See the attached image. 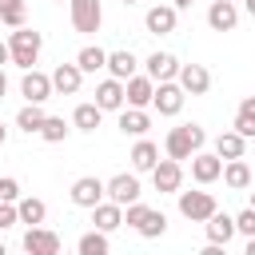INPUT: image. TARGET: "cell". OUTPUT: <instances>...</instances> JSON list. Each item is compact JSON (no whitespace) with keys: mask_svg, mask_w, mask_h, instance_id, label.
<instances>
[{"mask_svg":"<svg viewBox=\"0 0 255 255\" xmlns=\"http://www.w3.org/2000/svg\"><path fill=\"white\" fill-rule=\"evenodd\" d=\"M239 135H247V139H255V96H243L239 100V108H235V124H231Z\"/></svg>","mask_w":255,"mask_h":255,"instance_id":"29","label":"cell"},{"mask_svg":"<svg viewBox=\"0 0 255 255\" xmlns=\"http://www.w3.org/2000/svg\"><path fill=\"white\" fill-rule=\"evenodd\" d=\"M243 8H247V16L255 20V0H243Z\"/></svg>","mask_w":255,"mask_h":255,"instance_id":"41","label":"cell"},{"mask_svg":"<svg viewBox=\"0 0 255 255\" xmlns=\"http://www.w3.org/2000/svg\"><path fill=\"white\" fill-rule=\"evenodd\" d=\"M147 128H151V116H147L143 108H131V104L120 108V131H124V135H135V139H139V135H147Z\"/></svg>","mask_w":255,"mask_h":255,"instance_id":"20","label":"cell"},{"mask_svg":"<svg viewBox=\"0 0 255 255\" xmlns=\"http://www.w3.org/2000/svg\"><path fill=\"white\" fill-rule=\"evenodd\" d=\"M128 159H131V171H151V167L159 163V147H155L151 139H143V135H139V143L131 147V155H128Z\"/></svg>","mask_w":255,"mask_h":255,"instance_id":"26","label":"cell"},{"mask_svg":"<svg viewBox=\"0 0 255 255\" xmlns=\"http://www.w3.org/2000/svg\"><path fill=\"white\" fill-rule=\"evenodd\" d=\"M203 143H207V131H203L199 124H179V128L167 131L163 151H167L171 159H191L195 151H203Z\"/></svg>","mask_w":255,"mask_h":255,"instance_id":"1","label":"cell"},{"mask_svg":"<svg viewBox=\"0 0 255 255\" xmlns=\"http://www.w3.org/2000/svg\"><path fill=\"white\" fill-rule=\"evenodd\" d=\"M100 120H104V108H100L96 100H92V104H80V108L72 112V128H76V131H96Z\"/></svg>","mask_w":255,"mask_h":255,"instance_id":"28","label":"cell"},{"mask_svg":"<svg viewBox=\"0 0 255 255\" xmlns=\"http://www.w3.org/2000/svg\"><path fill=\"white\" fill-rule=\"evenodd\" d=\"M60 4H64V0H60Z\"/></svg>","mask_w":255,"mask_h":255,"instance_id":"47","label":"cell"},{"mask_svg":"<svg viewBox=\"0 0 255 255\" xmlns=\"http://www.w3.org/2000/svg\"><path fill=\"white\" fill-rule=\"evenodd\" d=\"M223 183L231 191H247L251 187V167L247 159H223Z\"/></svg>","mask_w":255,"mask_h":255,"instance_id":"24","label":"cell"},{"mask_svg":"<svg viewBox=\"0 0 255 255\" xmlns=\"http://www.w3.org/2000/svg\"><path fill=\"white\" fill-rule=\"evenodd\" d=\"M235 231H239V235H255V207H243V211L235 215Z\"/></svg>","mask_w":255,"mask_h":255,"instance_id":"37","label":"cell"},{"mask_svg":"<svg viewBox=\"0 0 255 255\" xmlns=\"http://www.w3.org/2000/svg\"><path fill=\"white\" fill-rule=\"evenodd\" d=\"M239 231H235V215H227V211H211V219H207V239L211 243H231Z\"/></svg>","mask_w":255,"mask_h":255,"instance_id":"21","label":"cell"},{"mask_svg":"<svg viewBox=\"0 0 255 255\" xmlns=\"http://www.w3.org/2000/svg\"><path fill=\"white\" fill-rule=\"evenodd\" d=\"M247 255H255V235H247Z\"/></svg>","mask_w":255,"mask_h":255,"instance_id":"42","label":"cell"},{"mask_svg":"<svg viewBox=\"0 0 255 255\" xmlns=\"http://www.w3.org/2000/svg\"><path fill=\"white\" fill-rule=\"evenodd\" d=\"M68 195H72V203H76V207H88V211H92L100 199H108V183H104L100 175H80V179L72 183V191H68Z\"/></svg>","mask_w":255,"mask_h":255,"instance_id":"7","label":"cell"},{"mask_svg":"<svg viewBox=\"0 0 255 255\" xmlns=\"http://www.w3.org/2000/svg\"><path fill=\"white\" fill-rule=\"evenodd\" d=\"M108 247H112L108 243V231H100V227L88 231V235H80V243H76L80 255H108Z\"/></svg>","mask_w":255,"mask_h":255,"instance_id":"32","label":"cell"},{"mask_svg":"<svg viewBox=\"0 0 255 255\" xmlns=\"http://www.w3.org/2000/svg\"><path fill=\"white\" fill-rule=\"evenodd\" d=\"M251 207H255V191H251Z\"/></svg>","mask_w":255,"mask_h":255,"instance_id":"45","label":"cell"},{"mask_svg":"<svg viewBox=\"0 0 255 255\" xmlns=\"http://www.w3.org/2000/svg\"><path fill=\"white\" fill-rule=\"evenodd\" d=\"M92 223L100 227V231H116V227H124V207L116 203V199H100L96 207H92Z\"/></svg>","mask_w":255,"mask_h":255,"instance_id":"19","label":"cell"},{"mask_svg":"<svg viewBox=\"0 0 255 255\" xmlns=\"http://www.w3.org/2000/svg\"><path fill=\"white\" fill-rule=\"evenodd\" d=\"M124 223H128V227H135L143 239H159V235L167 231V215H163V211H155V207H143L139 199L124 207Z\"/></svg>","mask_w":255,"mask_h":255,"instance_id":"3","label":"cell"},{"mask_svg":"<svg viewBox=\"0 0 255 255\" xmlns=\"http://www.w3.org/2000/svg\"><path fill=\"white\" fill-rule=\"evenodd\" d=\"M191 179H195L199 187L223 179V155H219V151H195V155H191Z\"/></svg>","mask_w":255,"mask_h":255,"instance_id":"8","label":"cell"},{"mask_svg":"<svg viewBox=\"0 0 255 255\" xmlns=\"http://www.w3.org/2000/svg\"><path fill=\"white\" fill-rule=\"evenodd\" d=\"M135 56L128 52V48H120V52H108V72L116 76V80H128V76H135Z\"/></svg>","mask_w":255,"mask_h":255,"instance_id":"30","label":"cell"},{"mask_svg":"<svg viewBox=\"0 0 255 255\" xmlns=\"http://www.w3.org/2000/svg\"><path fill=\"white\" fill-rule=\"evenodd\" d=\"M171 4H175V8H179V12H183V8H191V4H195V0H171Z\"/></svg>","mask_w":255,"mask_h":255,"instance_id":"40","label":"cell"},{"mask_svg":"<svg viewBox=\"0 0 255 255\" xmlns=\"http://www.w3.org/2000/svg\"><path fill=\"white\" fill-rule=\"evenodd\" d=\"M175 195H179V215L191 219V223H207L211 211H219L211 191H175Z\"/></svg>","mask_w":255,"mask_h":255,"instance_id":"4","label":"cell"},{"mask_svg":"<svg viewBox=\"0 0 255 255\" xmlns=\"http://www.w3.org/2000/svg\"><path fill=\"white\" fill-rule=\"evenodd\" d=\"M44 120H48L44 104H24V108L16 112V128H20V131H28V135H40Z\"/></svg>","mask_w":255,"mask_h":255,"instance_id":"25","label":"cell"},{"mask_svg":"<svg viewBox=\"0 0 255 255\" xmlns=\"http://www.w3.org/2000/svg\"><path fill=\"white\" fill-rule=\"evenodd\" d=\"M8 48H12V64L28 72V68H32L36 60H40L44 36H40L36 28H28V24H20V28H12V36H8Z\"/></svg>","mask_w":255,"mask_h":255,"instance_id":"2","label":"cell"},{"mask_svg":"<svg viewBox=\"0 0 255 255\" xmlns=\"http://www.w3.org/2000/svg\"><path fill=\"white\" fill-rule=\"evenodd\" d=\"M16 207H20V223H28V227H40V223L48 219V203L36 199V195H20Z\"/></svg>","mask_w":255,"mask_h":255,"instance_id":"27","label":"cell"},{"mask_svg":"<svg viewBox=\"0 0 255 255\" xmlns=\"http://www.w3.org/2000/svg\"><path fill=\"white\" fill-rule=\"evenodd\" d=\"M0 24H4V20H0Z\"/></svg>","mask_w":255,"mask_h":255,"instance_id":"48","label":"cell"},{"mask_svg":"<svg viewBox=\"0 0 255 255\" xmlns=\"http://www.w3.org/2000/svg\"><path fill=\"white\" fill-rule=\"evenodd\" d=\"M124 92H128V104L131 108H147L155 100V80L151 76H128L124 80Z\"/></svg>","mask_w":255,"mask_h":255,"instance_id":"17","label":"cell"},{"mask_svg":"<svg viewBox=\"0 0 255 255\" xmlns=\"http://www.w3.org/2000/svg\"><path fill=\"white\" fill-rule=\"evenodd\" d=\"M4 92H8V76H4V68H0V100H4Z\"/></svg>","mask_w":255,"mask_h":255,"instance_id":"39","label":"cell"},{"mask_svg":"<svg viewBox=\"0 0 255 255\" xmlns=\"http://www.w3.org/2000/svg\"><path fill=\"white\" fill-rule=\"evenodd\" d=\"M68 8H72V28L76 32H84V36L100 32V24H104L100 0H68Z\"/></svg>","mask_w":255,"mask_h":255,"instance_id":"5","label":"cell"},{"mask_svg":"<svg viewBox=\"0 0 255 255\" xmlns=\"http://www.w3.org/2000/svg\"><path fill=\"white\" fill-rule=\"evenodd\" d=\"M139 195H143V187H139V175H135V171H120V175L108 179V199H116L120 207L135 203Z\"/></svg>","mask_w":255,"mask_h":255,"instance_id":"10","label":"cell"},{"mask_svg":"<svg viewBox=\"0 0 255 255\" xmlns=\"http://www.w3.org/2000/svg\"><path fill=\"white\" fill-rule=\"evenodd\" d=\"M143 24H147L151 36H167V32H175V24H179V8H175V4H155V8H147Z\"/></svg>","mask_w":255,"mask_h":255,"instance_id":"14","label":"cell"},{"mask_svg":"<svg viewBox=\"0 0 255 255\" xmlns=\"http://www.w3.org/2000/svg\"><path fill=\"white\" fill-rule=\"evenodd\" d=\"M183 100H187V92L179 88V80H159L151 108H155L159 116H179V112H183Z\"/></svg>","mask_w":255,"mask_h":255,"instance_id":"6","label":"cell"},{"mask_svg":"<svg viewBox=\"0 0 255 255\" xmlns=\"http://www.w3.org/2000/svg\"><path fill=\"white\" fill-rule=\"evenodd\" d=\"M124 4H135V0H124Z\"/></svg>","mask_w":255,"mask_h":255,"instance_id":"46","label":"cell"},{"mask_svg":"<svg viewBox=\"0 0 255 255\" xmlns=\"http://www.w3.org/2000/svg\"><path fill=\"white\" fill-rule=\"evenodd\" d=\"M76 64L84 68V76H88V72H100V68H108V52L96 48V44H88V48L76 52Z\"/></svg>","mask_w":255,"mask_h":255,"instance_id":"31","label":"cell"},{"mask_svg":"<svg viewBox=\"0 0 255 255\" xmlns=\"http://www.w3.org/2000/svg\"><path fill=\"white\" fill-rule=\"evenodd\" d=\"M4 64H12V48L0 40V68H4Z\"/></svg>","mask_w":255,"mask_h":255,"instance_id":"38","label":"cell"},{"mask_svg":"<svg viewBox=\"0 0 255 255\" xmlns=\"http://www.w3.org/2000/svg\"><path fill=\"white\" fill-rule=\"evenodd\" d=\"M0 255H4V239H0Z\"/></svg>","mask_w":255,"mask_h":255,"instance_id":"44","label":"cell"},{"mask_svg":"<svg viewBox=\"0 0 255 255\" xmlns=\"http://www.w3.org/2000/svg\"><path fill=\"white\" fill-rule=\"evenodd\" d=\"M147 76L159 84V80H175L179 76V60L171 56V52H151L147 56Z\"/></svg>","mask_w":255,"mask_h":255,"instance_id":"22","label":"cell"},{"mask_svg":"<svg viewBox=\"0 0 255 255\" xmlns=\"http://www.w3.org/2000/svg\"><path fill=\"white\" fill-rule=\"evenodd\" d=\"M4 139H8V128H4V124H0V147H4Z\"/></svg>","mask_w":255,"mask_h":255,"instance_id":"43","label":"cell"},{"mask_svg":"<svg viewBox=\"0 0 255 255\" xmlns=\"http://www.w3.org/2000/svg\"><path fill=\"white\" fill-rule=\"evenodd\" d=\"M52 76H44V72H36V68H28L24 72V80H20V96L28 100V104H44V100H52Z\"/></svg>","mask_w":255,"mask_h":255,"instance_id":"13","label":"cell"},{"mask_svg":"<svg viewBox=\"0 0 255 255\" xmlns=\"http://www.w3.org/2000/svg\"><path fill=\"white\" fill-rule=\"evenodd\" d=\"M40 139H48V143H64V139H68V124H64V116H48L44 128H40Z\"/></svg>","mask_w":255,"mask_h":255,"instance_id":"33","label":"cell"},{"mask_svg":"<svg viewBox=\"0 0 255 255\" xmlns=\"http://www.w3.org/2000/svg\"><path fill=\"white\" fill-rule=\"evenodd\" d=\"M16 223H20V207L8 203V199H0V231H8V227H16Z\"/></svg>","mask_w":255,"mask_h":255,"instance_id":"35","label":"cell"},{"mask_svg":"<svg viewBox=\"0 0 255 255\" xmlns=\"http://www.w3.org/2000/svg\"><path fill=\"white\" fill-rule=\"evenodd\" d=\"M20 247L28 255H60V235L48 231V227H28L24 239H20Z\"/></svg>","mask_w":255,"mask_h":255,"instance_id":"11","label":"cell"},{"mask_svg":"<svg viewBox=\"0 0 255 255\" xmlns=\"http://www.w3.org/2000/svg\"><path fill=\"white\" fill-rule=\"evenodd\" d=\"M0 199H8V203L20 199V179L16 175H0Z\"/></svg>","mask_w":255,"mask_h":255,"instance_id":"36","label":"cell"},{"mask_svg":"<svg viewBox=\"0 0 255 255\" xmlns=\"http://www.w3.org/2000/svg\"><path fill=\"white\" fill-rule=\"evenodd\" d=\"M215 151H219L223 159H243V155H247V135H239L235 128H231V131H219V135H215Z\"/></svg>","mask_w":255,"mask_h":255,"instance_id":"23","label":"cell"},{"mask_svg":"<svg viewBox=\"0 0 255 255\" xmlns=\"http://www.w3.org/2000/svg\"><path fill=\"white\" fill-rule=\"evenodd\" d=\"M179 88L187 92V96H207L211 92V72L203 68V64H179Z\"/></svg>","mask_w":255,"mask_h":255,"instance_id":"12","label":"cell"},{"mask_svg":"<svg viewBox=\"0 0 255 255\" xmlns=\"http://www.w3.org/2000/svg\"><path fill=\"white\" fill-rule=\"evenodd\" d=\"M207 24H211V32H235V24H239V8H235V0H211V8H207Z\"/></svg>","mask_w":255,"mask_h":255,"instance_id":"15","label":"cell"},{"mask_svg":"<svg viewBox=\"0 0 255 255\" xmlns=\"http://www.w3.org/2000/svg\"><path fill=\"white\" fill-rule=\"evenodd\" d=\"M96 104L104 108V112H120L124 104H128V92H124V80H116V76H108L100 88H96Z\"/></svg>","mask_w":255,"mask_h":255,"instance_id":"18","label":"cell"},{"mask_svg":"<svg viewBox=\"0 0 255 255\" xmlns=\"http://www.w3.org/2000/svg\"><path fill=\"white\" fill-rule=\"evenodd\" d=\"M151 183H155V191H167V195H175L179 187H183V163L179 159H159L155 167H151Z\"/></svg>","mask_w":255,"mask_h":255,"instance_id":"9","label":"cell"},{"mask_svg":"<svg viewBox=\"0 0 255 255\" xmlns=\"http://www.w3.org/2000/svg\"><path fill=\"white\" fill-rule=\"evenodd\" d=\"M0 20L4 28H20L28 16H24V0H0Z\"/></svg>","mask_w":255,"mask_h":255,"instance_id":"34","label":"cell"},{"mask_svg":"<svg viewBox=\"0 0 255 255\" xmlns=\"http://www.w3.org/2000/svg\"><path fill=\"white\" fill-rule=\"evenodd\" d=\"M80 84H84V68H80L76 60H72V64H56V72H52V88H56L60 96H76Z\"/></svg>","mask_w":255,"mask_h":255,"instance_id":"16","label":"cell"}]
</instances>
